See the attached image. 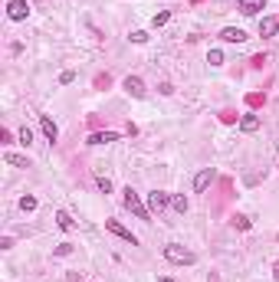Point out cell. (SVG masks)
<instances>
[{
    "label": "cell",
    "instance_id": "3",
    "mask_svg": "<svg viewBox=\"0 0 279 282\" xmlns=\"http://www.w3.org/2000/svg\"><path fill=\"white\" fill-rule=\"evenodd\" d=\"M7 16L13 23L26 20V16H30V3H26V0H7Z\"/></svg>",
    "mask_w": 279,
    "mask_h": 282
},
{
    "label": "cell",
    "instance_id": "13",
    "mask_svg": "<svg viewBox=\"0 0 279 282\" xmlns=\"http://www.w3.org/2000/svg\"><path fill=\"white\" fill-rule=\"evenodd\" d=\"M276 30H279L276 16H263V20H260V36H276Z\"/></svg>",
    "mask_w": 279,
    "mask_h": 282
},
{
    "label": "cell",
    "instance_id": "12",
    "mask_svg": "<svg viewBox=\"0 0 279 282\" xmlns=\"http://www.w3.org/2000/svg\"><path fill=\"white\" fill-rule=\"evenodd\" d=\"M56 227L63 230V233H72V230H76V220H72L66 210H56Z\"/></svg>",
    "mask_w": 279,
    "mask_h": 282
},
{
    "label": "cell",
    "instance_id": "9",
    "mask_svg": "<svg viewBox=\"0 0 279 282\" xmlns=\"http://www.w3.org/2000/svg\"><path fill=\"white\" fill-rule=\"evenodd\" d=\"M260 10H266V0H240V13L243 16H256Z\"/></svg>",
    "mask_w": 279,
    "mask_h": 282
},
{
    "label": "cell",
    "instance_id": "26",
    "mask_svg": "<svg viewBox=\"0 0 279 282\" xmlns=\"http://www.w3.org/2000/svg\"><path fill=\"white\" fill-rule=\"evenodd\" d=\"M72 79H76V72H72V69H66V72H63V76H59V82H63V86H69Z\"/></svg>",
    "mask_w": 279,
    "mask_h": 282
},
{
    "label": "cell",
    "instance_id": "14",
    "mask_svg": "<svg viewBox=\"0 0 279 282\" xmlns=\"http://www.w3.org/2000/svg\"><path fill=\"white\" fill-rule=\"evenodd\" d=\"M256 128H260V115H243L240 118V132H256Z\"/></svg>",
    "mask_w": 279,
    "mask_h": 282
},
{
    "label": "cell",
    "instance_id": "2",
    "mask_svg": "<svg viewBox=\"0 0 279 282\" xmlns=\"http://www.w3.org/2000/svg\"><path fill=\"white\" fill-rule=\"evenodd\" d=\"M164 259L174 263V266H194V263H197V256H194L191 250H184V246H177V243L164 246Z\"/></svg>",
    "mask_w": 279,
    "mask_h": 282
},
{
    "label": "cell",
    "instance_id": "15",
    "mask_svg": "<svg viewBox=\"0 0 279 282\" xmlns=\"http://www.w3.org/2000/svg\"><path fill=\"white\" fill-rule=\"evenodd\" d=\"M171 207H174L177 213H187V197H184V194H174V197H171Z\"/></svg>",
    "mask_w": 279,
    "mask_h": 282
},
{
    "label": "cell",
    "instance_id": "7",
    "mask_svg": "<svg viewBox=\"0 0 279 282\" xmlns=\"http://www.w3.org/2000/svg\"><path fill=\"white\" fill-rule=\"evenodd\" d=\"M122 86H125V92H128V95H135V99H144V92H148V89H144V82H141L138 76H128Z\"/></svg>",
    "mask_w": 279,
    "mask_h": 282
},
{
    "label": "cell",
    "instance_id": "18",
    "mask_svg": "<svg viewBox=\"0 0 279 282\" xmlns=\"http://www.w3.org/2000/svg\"><path fill=\"white\" fill-rule=\"evenodd\" d=\"M20 210H23V213L36 210V197H30V194H26V197H20Z\"/></svg>",
    "mask_w": 279,
    "mask_h": 282
},
{
    "label": "cell",
    "instance_id": "23",
    "mask_svg": "<svg viewBox=\"0 0 279 282\" xmlns=\"http://www.w3.org/2000/svg\"><path fill=\"white\" fill-rule=\"evenodd\" d=\"M96 184H99V190H102V194H112V180L109 177H99Z\"/></svg>",
    "mask_w": 279,
    "mask_h": 282
},
{
    "label": "cell",
    "instance_id": "21",
    "mask_svg": "<svg viewBox=\"0 0 279 282\" xmlns=\"http://www.w3.org/2000/svg\"><path fill=\"white\" fill-rule=\"evenodd\" d=\"M233 227H237V230H250V217L237 213V217H233Z\"/></svg>",
    "mask_w": 279,
    "mask_h": 282
},
{
    "label": "cell",
    "instance_id": "20",
    "mask_svg": "<svg viewBox=\"0 0 279 282\" xmlns=\"http://www.w3.org/2000/svg\"><path fill=\"white\" fill-rule=\"evenodd\" d=\"M167 20H171V13H167V10H161V13H154V20H151V26L154 30H158V26H164Z\"/></svg>",
    "mask_w": 279,
    "mask_h": 282
},
{
    "label": "cell",
    "instance_id": "6",
    "mask_svg": "<svg viewBox=\"0 0 279 282\" xmlns=\"http://www.w3.org/2000/svg\"><path fill=\"white\" fill-rule=\"evenodd\" d=\"M214 177H217L214 167H204V171H197V177H194V194H204V190L214 184Z\"/></svg>",
    "mask_w": 279,
    "mask_h": 282
},
{
    "label": "cell",
    "instance_id": "24",
    "mask_svg": "<svg viewBox=\"0 0 279 282\" xmlns=\"http://www.w3.org/2000/svg\"><path fill=\"white\" fill-rule=\"evenodd\" d=\"M0 141H3V144H13V132H10V128H0Z\"/></svg>",
    "mask_w": 279,
    "mask_h": 282
},
{
    "label": "cell",
    "instance_id": "11",
    "mask_svg": "<svg viewBox=\"0 0 279 282\" xmlns=\"http://www.w3.org/2000/svg\"><path fill=\"white\" fill-rule=\"evenodd\" d=\"M112 141H119V132H96V135H89L86 144H112Z\"/></svg>",
    "mask_w": 279,
    "mask_h": 282
},
{
    "label": "cell",
    "instance_id": "16",
    "mask_svg": "<svg viewBox=\"0 0 279 282\" xmlns=\"http://www.w3.org/2000/svg\"><path fill=\"white\" fill-rule=\"evenodd\" d=\"M3 161H7L10 167H30V164H26V157H23V154H3Z\"/></svg>",
    "mask_w": 279,
    "mask_h": 282
},
{
    "label": "cell",
    "instance_id": "4",
    "mask_svg": "<svg viewBox=\"0 0 279 282\" xmlns=\"http://www.w3.org/2000/svg\"><path fill=\"white\" fill-rule=\"evenodd\" d=\"M171 207V194H164V190H151L148 194V210L151 213H161V210H167Z\"/></svg>",
    "mask_w": 279,
    "mask_h": 282
},
{
    "label": "cell",
    "instance_id": "1",
    "mask_svg": "<svg viewBox=\"0 0 279 282\" xmlns=\"http://www.w3.org/2000/svg\"><path fill=\"white\" fill-rule=\"evenodd\" d=\"M122 204H125V210H132L138 220H151V210H148V204H141V197H138V190H132V187H125L122 190Z\"/></svg>",
    "mask_w": 279,
    "mask_h": 282
},
{
    "label": "cell",
    "instance_id": "27",
    "mask_svg": "<svg viewBox=\"0 0 279 282\" xmlns=\"http://www.w3.org/2000/svg\"><path fill=\"white\" fill-rule=\"evenodd\" d=\"M158 282H174V279H167V276H161V279H158Z\"/></svg>",
    "mask_w": 279,
    "mask_h": 282
},
{
    "label": "cell",
    "instance_id": "8",
    "mask_svg": "<svg viewBox=\"0 0 279 282\" xmlns=\"http://www.w3.org/2000/svg\"><path fill=\"white\" fill-rule=\"evenodd\" d=\"M220 39H223V43H247V33L240 30V26H223Z\"/></svg>",
    "mask_w": 279,
    "mask_h": 282
},
{
    "label": "cell",
    "instance_id": "22",
    "mask_svg": "<svg viewBox=\"0 0 279 282\" xmlns=\"http://www.w3.org/2000/svg\"><path fill=\"white\" fill-rule=\"evenodd\" d=\"M207 63H210V66H223V53H220V49H210Z\"/></svg>",
    "mask_w": 279,
    "mask_h": 282
},
{
    "label": "cell",
    "instance_id": "17",
    "mask_svg": "<svg viewBox=\"0 0 279 282\" xmlns=\"http://www.w3.org/2000/svg\"><path fill=\"white\" fill-rule=\"evenodd\" d=\"M16 138H20V144H23V148H30V144H33V132H30V128H20V132H16Z\"/></svg>",
    "mask_w": 279,
    "mask_h": 282
},
{
    "label": "cell",
    "instance_id": "25",
    "mask_svg": "<svg viewBox=\"0 0 279 282\" xmlns=\"http://www.w3.org/2000/svg\"><path fill=\"white\" fill-rule=\"evenodd\" d=\"M69 253H72V243H59L56 246V256H69Z\"/></svg>",
    "mask_w": 279,
    "mask_h": 282
},
{
    "label": "cell",
    "instance_id": "5",
    "mask_svg": "<svg viewBox=\"0 0 279 282\" xmlns=\"http://www.w3.org/2000/svg\"><path fill=\"white\" fill-rule=\"evenodd\" d=\"M105 230H109V233H115L119 236V240H125V243H132V246H138V236L132 233V230H125L119 223V220H105Z\"/></svg>",
    "mask_w": 279,
    "mask_h": 282
},
{
    "label": "cell",
    "instance_id": "19",
    "mask_svg": "<svg viewBox=\"0 0 279 282\" xmlns=\"http://www.w3.org/2000/svg\"><path fill=\"white\" fill-rule=\"evenodd\" d=\"M128 39L141 46V43H148V33H144V30H132V33H128Z\"/></svg>",
    "mask_w": 279,
    "mask_h": 282
},
{
    "label": "cell",
    "instance_id": "10",
    "mask_svg": "<svg viewBox=\"0 0 279 282\" xmlns=\"http://www.w3.org/2000/svg\"><path fill=\"white\" fill-rule=\"evenodd\" d=\"M40 128H43V135H46V141L53 144L56 138H59V128H56V122L49 115H40Z\"/></svg>",
    "mask_w": 279,
    "mask_h": 282
}]
</instances>
